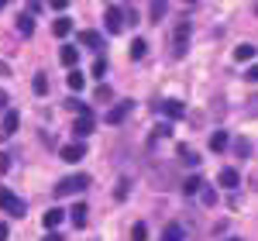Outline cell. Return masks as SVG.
<instances>
[{"mask_svg": "<svg viewBox=\"0 0 258 241\" xmlns=\"http://www.w3.org/2000/svg\"><path fill=\"white\" fill-rule=\"evenodd\" d=\"M59 62H62V66H69V69H76V62H80V48H73V45H62Z\"/></svg>", "mask_w": 258, "mask_h": 241, "instance_id": "30bf717a", "label": "cell"}, {"mask_svg": "<svg viewBox=\"0 0 258 241\" xmlns=\"http://www.w3.org/2000/svg\"><path fill=\"white\" fill-rule=\"evenodd\" d=\"M4 107H7V93L0 90V110H4Z\"/></svg>", "mask_w": 258, "mask_h": 241, "instance_id": "8d00e7d4", "label": "cell"}, {"mask_svg": "<svg viewBox=\"0 0 258 241\" xmlns=\"http://www.w3.org/2000/svg\"><path fill=\"white\" fill-rule=\"evenodd\" d=\"M217 183H220V186H227V190H238V183H241L238 169H224V172L217 176Z\"/></svg>", "mask_w": 258, "mask_h": 241, "instance_id": "7c38bea8", "label": "cell"}, {"mask_svg": "<svg viewBox=\"0 0 258 241\" xmlns=\"http://www.w3.org/2000/svg\"><path fill=\"white\" fill-rule=\"evenodd\" d=\"M93 128H97V117H93V114H76V124H73V135H76V138L93 135Z\"/></svg>", "mask_w": 258, "mask_h": 241, "instance_id": "3957f363", "label": "cell"}, {"mask_svg": "<svg viewBox=\"0 0 258 241\" xmlns=\"http://www.w3.org/2000/svg\"><path fill=\"white\" fill-rule=\"evenodd\" d=\"M48 4H52L55 11H66V7H69V0H48Z\"/></svg>", "mask_w": 258, "mask_h": 241, "instance_id": "d6a6232c", "label": "cell"}, {"mask_svg": "<svg viewBox=\"0 0 258 241\" xmlns=\"http://www.w3.org/2000/svg\"><path fill=\"white\" fill-rule=\"evenodd\" d=\"M66 107H69V110H76V114H93V110H90V103H83V100H76V97H73V100L66 103Z\"/></svg>", "mask_w": 258, "mask_h": 241, "instance_id": "484cf974", "label": "cell"}, {"mask_svg": "<svg viewBox=\"0 0 258 241\" xmlns=\"http://www.w3.org/2000/svg\"><path fill=\"white\" fill-rule=\"evenodd\" d=\"M103 18H107V31H110V35H120V31H124V11H120V7H107Z\"/></svg>", "mask_w": 258, "mask_h": 241, "instance_id": "277c9868", "label": "cell"}, {"mask_svg": "<svg viewBox=\"0 0 258 241\" xmlns=\"http://www.w3.org/2000/svg\"><path fill=\"white\" fill-rule=\"evenodd\" d=\"M179 159L186 162V165H200V159H197V152H193V148H179Z\"/></svg>", "mask_w": 258, "mask_h": 241, "instance_id": "d4e9b609", "label": "cell"}, {"mask_svg": "<svg viewBox=\"0 0 258 241\" xmlns=\"http://www.w3.org/2000/svg\"><path fill=\"white\" fill-rule=\"evenodd\" d=\"M45 241H66V238H62V234H55V231H48V234H45Z\"/></svg>", "mask_w": 258, "mask_h": 241, "instance_id": "e575fe53", "label": "cell"}, {"mask_svg": "<svg viewBox=\"0 0 258 241\" xmlns=\"http://www.w3.org/2000/svg\"><path fill=\"white\" fill-rule=\"evenodd\" d=\"M103 73H107V59L100 55V59L93 62V76H103Z\"/></svg>", "mask_w": 258, "mask_h": 241, "instance_id": "f546056e", "label": "cell"}, {"mask_svg": "<svg viewBox=\"0 0 258 241\" xmlns=\"http://www.w3.org/2000/svg\"><path fill=\"white\" fill-rule=\"evenodd\" d=\"M52 31H55V38H66V35L73 31V21H69V18H55V24H52Z\"/></svg>", "mask_w": 258, "mask_h": 241, "instance_id": "e0dca14e", "label": "cell"}, {"mask_svg": "<svg viewBox=\"0 0 258 241\" xmlns=\"http://www.w3.org/2000/svg\"><path fill=\"white\" fill-rule=\"evenodd\" d=\"M31 86H35V93H38V97H41V93H48V76H45V73H38Z\"/></svg>", "mask_w": 258, "mask_h": 241, "instance_id": "cb8c5ba5", "label": "cell"}, {"mask_svg": "<svg viewBox=\"0 0 258 241\" xmlns=\"http://www.w3.org/2000/svg\"><path fill=\"white\" fill-rule=\"evenodd\" d=\"M59 155H62V162H80L83 155H86V145H83V141H73V145L62 148Z\"/></svg>", "mask_w": 258, "mask_h": 241, "instance_id": "ba28073f", "label": "cell"}, {"mask_svg": "<svg viewBox=\"0 0 258 241\" xmlns=\"http://www.w3.org/2000/svg\"><path fill=\"white\" fill-rule=\"evenodd\" d=\"M165 11H169V0H152V4H148L152 21H162V18H165Z\"/></svg>", "mask_w": 258, "mask_h": 241, "instance_id": "5bb4252c", "label": "cell"}, {"mask_svg": "<svg viewBox=\"0 0 258 241\" xmlns=\"http://www.w3.org/2000/svg\"><path fill=\"white\" fill-rule=\"evenodd\" d=\"M200 190H203V179H200V176H189V179L182 183V193H186V197H197Z\"/></svg>", "mask_w": 258, "mask_h": 241, "instance_id": "ac0fdd59", "label": "cell"}, {"mask_svg": "<svg viewBox=\"0 0 258 241\" xmlns=\"http://www.w3.org/2000/svg\"><path fill=\"white\" fill-rule=\"evenodd\" d=\"M248 80H251V83H258V66H251V69H248Z\"/></svg>", "mask_w": 258, "mask_h": 241, "instance_id": "836d02e7", "label": "cell"}, {"mask_svg": "<svg viewBox=\"0 0 258 241\" xmlns=\"http://www.w3.org/2000/svg\"><path fill=\"white\" fill-rule=\"evenodd\" d=\"M231 241H238V238H231Z\"/></svg>", "mask_w": 258, "mask_h": 241, "instance_id": "ab89813d", "label": "cell"}, {"mask_svg": "<svg viewBox=\"0 0 258 241\" xmlns=\"http://www.w3.org/2000/svg\"><path fill=\"white\" fill-rule=\"evenodd\" d=\"M159 107H162V114H165L169 120H179L182 114H186V103L182 100H162Z\"/></svg>", "mask_w": 258, "mask_h": 241, "instance_id": "52a82bcc", "label": "cell"}, {"mask_svg": "<svg viewBox=\"0 0 258 241\" xmlns=\"http://www.w3.org/2000/svg\"><path fill=\"white\" fill-rule=\"evenodd\" d=\"M127 114H131V100H120V103H114V107L107 110V117H103V120H107V124H120Z\"/></svg>", "mask_w": 258, "mask_h": 241, "instance_id": "8992f818", "label": "cell"}, {"mask_svg": "<svg viewBox=\"0 0 258 241\" xmlns=\"http://www.w3.org/2000/svg\"><path fill=\"white\" fill-rule=\"evenodd\" d=\"M255 11H258V7H255Z\"/></svg>", "mask_w": 258, "mask_h": 241, "instance_id": "60d3db41", "label": "cell"}, {"mask_svg": "<svg viewBox=\"0 0 258 241\" xmlns=\"http://www.w3.org/2000/svg\"><path fill=\"white\" fill-rule=\"evenodd\" d=\"M86 214H90V210H86V203H76V207L69 210V217H73L76 227H86Z\"/></svg>", "mask_w": 258, "mask_h": 241, "instance_id": "2e32d148", "label": "cell"}, {"mask_svg": "<svg viewBox=\"0 0 258 241\" xmlns=\"http://www.w3.org/2000/svg\"><path fill=\"white\" fill-rule=\"evenodd\" d=\"M18 31L28 38V35L35 31V18H31V14H21V18H18Z\"/></svg>", "mask_w": 258, "mask_h": 241, "instance_id": "ffe728a7", "label": "cell"}, {"mask_svg": "<svg viewBox=\"0 0 258 241\" xmlns=\"http://www.w3.org/2000/svg\"><path fill=\"white\" fill-rule=\"evenodd\" d=\"M7 234H11V231H7V224H0V241H7Z\"/></svg>", "mask_w": 258, "mask_h": 241, "instance_id": "d590c367", "label": "cell"}, {"mask_svg": "<svg viewBox=\"0 0 258 241\" xmlns=\"http://www.w3.org/2000/svg\"><path fill=\"white\" fill-rule=\"evenodd\" d=\"M0 210H4V214H11V217H24V200L14 197L7 186H0Z\"/></svg>", "mask_w": 258, "mask_h": 241, "instance_id": "7a4b0ae2", "label": "cell"}, {"mask_svg": "<svg viewBox=\"0 0 258 241\" xmlns=\"http://www.w3.org/2000/svg\"><path fill=\"white\" fill-rule=\"evenodd\" d=\"M97 100H110V86H97Z\"/></svg>", "mask_w": 258, "mask_h": 241, "instance_id": "4dcf8cb0", "label": "cell"}, {"mask_svg": "<svg viewBox=\"0 0 258 241\" xmlns=\"http://www.w3.org/2000/svg\"><path fill=\"white\" fill-rule=\"evenodd\" d=\"M18 124H21L18 110H4V120H0V138H11V135L18 131Z\"/></svg>", "mask_w": 258, "mask_h": 241, "instance_id": "5b68a950", "label": "cell"}, {"mask_svg": "<svg viewBox=\"0 0 258 241\" xmlns=\"http://www.w3.org/2000/svg\"><path fill=\"white\" fill-rule=\"evenodd\" d=\"M210 148H214V152H224V148H227V131H214V138H210Z\"/></svg>", "mask_w": 258, "mask_h": 241, "instance_id": "7402d4cb", "label": "cell"}, {"mask_svg": "<svg viewBox=\"0 0 258 241\" xmlns=\"http://www.w3.org/2000/svg\"><path fill=\"white\" fill-rule=\"evenodd\" d=\"M234 59L238 62H251L255 59V45H238V48H234Z\"/></svg>", "mask_w": 258, "mask_h": 241, "instance_id": "44dd1931", "label": "cell"}, {"mask_svg": "<svg viewBox=\"0 0 258 241\" xmlns=\"http://www.w3.org/2000/svg\"><path fill=\"white\" fill-rule=\"evenodd\" d=\"M186 41H189V21H179L176 24V55L186 52Z\"/></svg>", "mask_w": 258, "mask_h": 241, "instance_id": "9c48e42d", "label": "cell"}, {"mask_svg": "<svg viewBox=\"0 0 258 241\" xmlns=\"http://www.w3.org/2000/svg\"><path fill=\"white\" fill-rule=\"evenodd\" d=\"M182 4H193V0H182Z\"/></svg>", "mask_w": 258, "mask_h": 241, "instance_id": "74e56055", "label": "cell"}, {"mask_svg": "<svg viewBox=\"0 0 258 241\" xmlns=\"http://www.w3.org/2000/svg\"><path fill=\"white\" fill-rule=\"evenodd\" d=\"M7 169H11V155H4V152H0V172H7Z\"/></svg>", "mask_w": 258, "mask_h": 241, "instance_id": "1f68e13d", "label": "cell"}, {"mask_svg": "<svg viewBox=\"0 0 258 241\" xmlns=\"http://www.w3.org/2000/svg\"><path fill=\"white\" fill-rule=\"evenodd\" d=\"M80 45H86V48H103V38H100V31H80Z\"/></svg>", "mask_w": 258, "mask_h": 241, "instance_id": "4fadbf2b", "label": "cell"}, {"mask_svg": "<svg viewBox=\"0 0 258 241\" xmlns=\"http://www.w3.org/2000/svg\"><path fill=\"white\" fill-rule=\"evenodd\" d=\"M90 186V176H66V179H59V186H55V197H73V193H83Z\"/></svg>", "mask_w": 258, "mask_h": 241, "instance_id": "6da1fadb", "label": "cell"}, {"mask_svg": "<svg viewBox=\"0 0 258 241\" xmlns=\"http://www.w3.org/2000/svg\"><path fill=\"white\" fill-rule=\"evenodd\" d=\"M131 241H148V227L145 224H135L131 227Z\"/></svg>", "mask_w": 258, "mask_h": 241, "instance_id": "4316f807", "label": "cell"}, {"mask_svg": "<svg viewBox=\"0 0 258 241\" xmlns=\"http://www.w3.org/2000/svg\"><path fill=\"white\" fill-rule=\"evenodd\" d=\"M127 190H131V186H127V179H120L117 190H114V197H117V200H124V197H127Z\"/></svg>", "mask_w": 258, "mask_h": 241, "instance_id": "f1b7e54d", "label": "cell"}, {"mask_svg": "<svg viewBox=\"0 0 258 241\" xmlns=\"http://www.w3.org/2000/svg\"><path fill=\"white\" fill-rule=\"evenodd\" d=\"M200 200L207 203V207H214V203H217V193H214V190H200Z\"/></svg>", "mask_w": 258, "mask_h": 241, "instance_id": "83f0119b", "label": "cell"}, {"mask_svg": "<svg viewBox=\"0 0 258 241\" xmlns=\"http://www.w3.org/2000/svg\"><path fill=\"white\" fill-rule=\"evenodd\" d=\"M62 217H66V210L52 207V210H45V217H41V221H45V227H48V231H55V227L62 224Z\"/></svg>", "mask_w": 258, "mask_h": 241, "instance_id": "8fae6325", "label": "cell"}, {"mask_svg": "<svg viewBox=\"0 0 258 241\" xmlns=\"http://www.w3.org/2000/svg\"><path fill=\"white\" fill-rule=\"evenodd\" d=\"M145 52H148V45H145L141 38L131 41V59H145Z\"/></svg>", "mask_w": 258, "mask_h": 241, "instance_id": "603a6c76", "label": "cell"}, {"mask_svg": "<svg viewBox=\"0 0 258 241\" xmlns=\"http://www.w3.org/2000/svg\"><path fill=\"white\" fill-rule=\"evenodd\" d=\"M162 241H182V224H165Z\"/></svg>", "mask_w": 258, "mask_h": 241, "instance_id": "d6986e66", "label": "cell"}, {"mask_svg": "<svg viewBox=\"0 0 258 241\" xmlns=\"http://www.w3.org/2000/svg\"><path fill=\"white\" fill-rule=\"evenodd\" d=\"M4 4H7V0H0V7H4Z\"/></svg>", "mask_w": 258, "mask_h": 241, "instance_id": "f35d334b", "label": "cell"}, {"mask_svg": "<svg viewBox=\"0 0 258 241\" xmlns=\"http://www.w3.org/2000/svg\"><path fill=\"white\" fill-rule=\"evenodd\" d=\"M66 83H69V90H73V93H80L83 86H86V80H83V73H80V69H69Z\"/></svg>", "mask_w": 258, "mask_h": 241, "instance_id": "9a60e30c", "label": "cell"}]
</instances>
